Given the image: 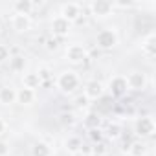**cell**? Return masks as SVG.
<instances>
[{"mask_svg": "<svg viewBox=\"0 0 156 156\" xmlns=\"http://www.w3.org/2000/svg\"><path fill=\"white\" fill-rule=\"evenodd\" d=\"M57 87L61 88V92L70 94V92H73L77 87H79V77H77L75 72H70V70L62 72L59 75V79H57Z\"/></svg>", "mask_w": 156, "mask_h": 156, "instance_id": "obj_1", "label": "cell"}, {"mask_svg": "<svg viewBox=\"0 0 156 156\" xmlns=\"http://www.w3.org/2000/svg\"><path fill=\"white\" fill-rule=\"evenodd\" d=\"M96 44L103 50H110L118 44V35L114 30H101L96 37Z\"/></svg>", "mask_w": 156, "mask_h": 156, "instance_id": "obj_2", "label": "cell"}, {"mask_svg": "<svg viewBox=\"0 0 156 156\" xmlns=\"http://www.w3.org/2000/svg\"><path fill=\"white\" fill-rule=\"evenodd\" d=\"M66 59H68L70 62H73V64L83 62V61L87 59V50H85V46H81V44H72V46H68V48H66Z\"/></svg>", "mask_w": 156, "mask_h": 156, "instance_id": "obj_3", "label": "cell"}, {"mask_svg": "<svg viewBox=\"0 0 156 156\" xmlns=\"http://www.w3.org/2000/svg\"><path fill=\"white\" fill-rule=\"evenodd\" d=\"M152 132H154V121H152V118L145 116V118H140L136 121V134L138 136L145 138V136H152Z\"/></svg>", "mask_w": 156, "mask_h": 156, "instance_id": "obj_4", "label": "cell"}, {"mask_svg": "<svg viewBox=\"0 0 156 156\" xmlns=\"http://www.w3.org/2000/svg\"><path fill=\"white\" fill-rule=\"evenodd\" d=\"M127 90H129V87H127V79H125V77L116 75V77L110 79V94L114 98H121Z\"/></svg>", "mask_w": 156, "mask_h": 156, "instance_id": "obj_5", "label": "cell"}, {"mask_svg": "<svg viewBox=\"0 0 156 156\" xmlns=\"http://www.w3.org/2000/svg\"><path fill=\"white\" fill-rule=\"evenodd\" d=\"M79 15H81V6H79V4L70 2V4H64V6L61 8V17L66 19L68 22L77 20V19H79Z\"/></svg>", "mask_w": 156, "mask_h": 156, "instance_id": "obj_6", "label": "cell"}, {"mask_svg": "<svg viewBox=\"0 0 156 156\" xmlns=\"http://www.w3.org/2000/svg\"><path fill=\"white\" fill-rule=\"evenodd\" d=\"M125 79H127V87L132 88V90H143L145 83H147L145 73H141V72H132L129 77H125Z\"/></svg>", "mask_w": 156, "mask_h": 156, "instance_id": "obj_7", "label": "cell"}, {"mask_svg": "<svg viewBox=\"0 0 156 156\" xmlns=\"http://www.w3.org/2000/svg\"><path fill=\"white\" fill-rule=\"evenodd\" d=\"M70 24H72V22H68L66 19H62V17H55V19L51 20V31H53V35H57V37H64V35H68V31H70Z\"/></svg>", "mask_w": 156, "mask_h": 156, "instance_id": "obj_8", "label": "cell"}, {"mask_svg": "<svg viewBox=\"0 0 156 156\" xmlns=\"http://www.w3.org/2000/svg\"><path fill=\"white\" fill-rule=\"evenodd\" d=\"M11 26H13V30H15V31L22 33V31H28V30H30L31 20H30V17H28V15H19V13H15V15H13V19H11Z\"/></svg>", "mask_w": 156, "mask_h": 156, "instance_id": "obj_9", "label": "cell"}, {"mask_svg": "<svg viewBox=\"0 0 156 156\" xmlns=\"http://www.w3.org/2000/svg\"><path fill=\"white\" fill-rule=\"evenodd\" d=\"M103 92H105V88H103V85L99 83V81H88L87 83V87H85V96L88 98V99H98V98H101L103 96Z\"/></svg>", "mask_w": 156, "mask_h": 156, "instance_id": "obj_10", "label": "cell"}, {"mask_svg": "<svg viewBox=\"0 0 156 156\" xmlns=\"http://www.w3.org/2000/svg\"><path fill=\"white\" fill-rule=\"evenodd\" d=\"M17 101V90L11 87H2L0 88V105H11Z\"/></svg>", "mask_w": 156, "mask_h": 156, "instance_id": "obj_11", "label": "cell"}, {"mask_svg": "<svg viewBox=\"0 0 156 156\" xmlns=\"http://www.w3.org/2000/svg\"><path fill=\"white\" fill-rule=\"evenodd\" d=\"M33 101H35V90L20 88L17 92V103H20V105H31Z\"/></svg>", "mask_w": 156, "mask_h": 156, "instance_id": "obj_12", "label": "cell"}, {"mask_svg": "<svg viewBox=\"0 0 156 156\" xmlns=\"http://www.w3.org/2000/svg\"><path fill=\"white\" fill-rule=\"evenodd\" d=\"M114 9V6L110 2H94L92 4V11L94 15H99V17H107L110 15V11Z\"/></svg>", "mask_w": 156, "mask_h": 156, "instance_id": "obj_13", "label": "cell"}, {"mask_svg": "<svg viewBox=\"0 0 156 156\" xmlns=\"http://www.w3.org/2000/svg\"><path fill=\"white\" fill-rule=\"evenodd\" d=\"M24 88H30V90H35V88H39L41 87V79H39V73L37 72H33V73H26L24 75Z\"/></svg>", "mask_w": 156, "mask_h": 156, "instance_id": "obj_14", "label": "cell"}, {"mask_svg": "<svg viewBox=\"0 0 156 156\" xmlns=\"http://www.w3.org/2000/svg\"><path fill=\"white\" fill-rule=\"evenodd\" d=\"M64 147L68 152H77V151H81L83 147V141L79 136H68V140L64 141Z\"/></svg>", "mask_w": 156, "mask_h": 156, "instance_id": "obj_15", "label": "cell"}, {"mask_svg": "<svg viewBox=\"0 0 156 156\" xmlns=\"http://www.w3.org/2000/svg\"><path fill=\"white\" fill-rule=\"evenodd\" d=\"M50 154H51V149L44 141H37L31 147V156H50Z\"/></svg>", "mask_w": 156, "mask_h": 156, "instance_id": "obj_16", "label": "cell"}, {"mask_svg": "<svg viewBox=\"0 0 156 156\" xmlns=\"http://www.w3.org/2000/svg\"><path fill=\"white\" fill-rule=\"evenodd\" d=\"M129 154L130 156H145L147 154V145L143 141H134L129 147Z\"/></svg>", "mask_w": 156, "mask_h": 156, "instance_id": "obj_17", "label": "cell"}, {"mask_svg": "<svg viewBox=\"0 0 156 156\" xmlns=\"http://www.w3.org/2000/svg\"><path fill=\"white\" fill-rule=\"evenodd\" d=\"M15 11L19 15H30V11L33 9V4L30 2V0H19V2H15Z\"/></svg>", "mask_w": 156, "mask_h": 156, "instance_id": "obj_18", "label": "cell"}, {"mask_svg": "<svg viewBox=\"0 0 156 156\" xmlns=\"http://www.w3.org/2000/svg\"><path fill=\"white\" fill-rule=\"evenodd\" d=\"M26 66V61L22 55H15V57H9V70L11 72H22Z\"/></svg>", "mask_w": 156, "mask_h": 156, "instance_id": "obj_19", "label": "cell"}, {"mask_svg": "<svg viewBox=\"0 0 156 156\" xmlns=\"http://www.w3.org/2000/svg\"><path fill=\"white\" fill-rule=\"evenodd\" d=\"M143 51L149 55V57H154V33H151L149 37H147V41H145V44H143Z\"/></svg>", "mask_w": 156, "mask_h": 156, "instance_id": "obj_20", "label": "cell"}, {"mask_svg": "<svg viewBox=\"0 0 156 156\" xmlns=\"http://www.w3.org/2000/svg\"><path fill=\"white\" fill-rule=\"evenodd\" d=\"M107 134H108V138H119L121 136V127L118 125V123H112V125H108V129H107Z\"/></svg>", "mask_w": 156, "mask_h": 156, "instance_id": "obj_21", "label": "cell"}, {"mask_svg": "<svg viewBox=\"0 0 156 156\" xmlns=\"http://www.w3.org/2000/svg\"><path fill=\"white\" fill-rule=\"evenodd\" d=\"M73 105H75V107H79V108H83V107H87V105H88V98H87L85 94L75 96V99H73Z\"/></svg>", "mask_w": 156, "mask_h": 156, "instance_id": "obj_22", "label": "cell"}, {"mask_svg": "<svg viewBox=\"0 0 156 156\" xmlns=\"http://www.w3.org/2000/svg\"><path fill=\"white\" fill-rule=\"evenodd\" d=\"M85 123H87L90 129H98V125H99V118H98L96 114H88L87 119H85Z\"/></svg>", "mask_w": 156, "mask_h": 156, "instance_id": "obj_23", "label": "cell"}, {"mask_svg": "<svg viewBox=\"0 0 156 156\" xmlns=\"http://www.w3.org/2000/svg\"><path fill=\"white\" fill-rule=\"evenodd\" d=\"M9 57H11L9 55V48L6 44H0V62H6Z\"/></svg>", "mask_w": 156, "mask_h": 156, "instance_id": "obj_24", "label": "cell"}, {"mask_svg": "<svg viewBox=\"0 0 156 156\" xmlns=\"http://www.w3.org/2000/svg\"><path fill=\"white\" fill-rule=\"evenodd\" d=\"M105 151H107V149H105L103 143H96V145L92 147V152H90V154H94V156H101V154H105Z\"/></svg>", "mask_w": 156, "mask_h": 156, "instance_id": "obj_25", "label": "cell"}, {"mask_svg": "<svg viewBox=\"0 0 156 156\" xmlns=\"http://www.w3.org/2000/svg\"><path fill=\"white\" fill-rule=\"evenodd\" d=\"M37 73H39V79L41 81H46V79H50V73L51 72H50V68H41Z\"/></svg>", "mask_w": 156, "mask_h": 156, "instance_id": "obj_26", "label": "cell"}, {"mask_svg": "<svg viewBox=\"0 0 156 156\" xmlns=\"http://www.w3.org/2000/svg\"><path fill=\"white\" fill-rule=\"evenodd\" d=\"M9 154V145L6 141H0V156H8Z\"/></svg>", "mask_w": 156, "mask_h": 156, "instance_id": "obj_27", "label": "cell"}, {"mask_svg": "<svg viewBox=\"0 0 156 156\" xmlns=\"http://www.w3.org/2000/svg\"><path fill=\"white\" fill-rule=\"evenodd\" d=\"M90 138H92L94 141H99V140H101V130H99V129H90Z\"/></svg>", "mask_w": 156, "mask_h": 156, "instance_id": "obj_28", "label": "cell"}, {"mask_svg": "<svg viewBox=\"0 0 156 156\" xmlns=\"http://www.w3.org/2000/svg\"><path fill=\"white\" fill-rule=\"evenodd\" d=\"M62 123L72 125V123H73V116H72V114H64V116H62Z\"/></svg>", "mask_w": 156, "mask_h": 156, "instance_id": "obj_29", "label": "cell"}, {"mask_svg": "<svg viewBox=\"0 0 156 156\" xmlns=\"http://www.w3.org/2000/svg\"><path fill=\"white\" fill-rule=\"evenodd\" d=\"M46 48H48V50H55V48H57V39H51V41H48Z\"/></svg>", "mask_w": 156, "mask_h": 156, "instance_id": "obj_30", "label": "cell"}, {"mask_svg": "<svg viewBox=\"0 0 156 156\" xmlns=\"http://www.w3.org/2000/svg\"><path fill=\"white\" fill-rule=\"evenodd\" d=\"M4 130H6V121H4L2 118H0V134H2Z\"/></svg>", "mask_w": 156, "mask_h": 156, "instance_id": "obj_31", "label": "cell"}]
</instances>
